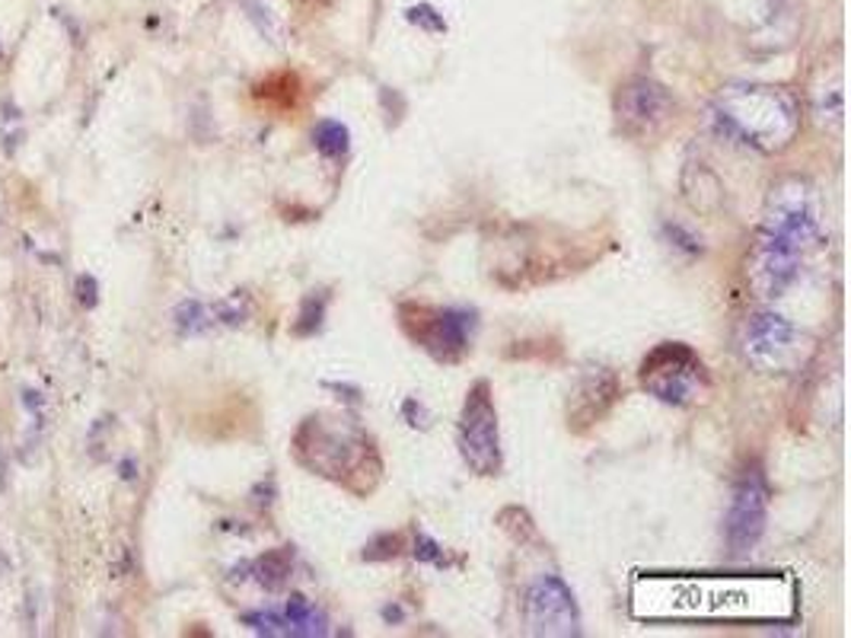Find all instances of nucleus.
<instances>
[{
	"label": "nucleus",
	"instance_id": "nucleus-1",
	"mask_svg": "<svg viewBox=\"0 0 851 638\" xmlns=\"http://www.w3.org/2000/svg\"><path fill=\"white\" fill-rule=\"evenodd\" d=\"M823 243L819 201L804 179H785L772 189L750 255V285L762 300L785 297L804 272L806 259Z\"/></svg>",
	"mask_w": 851,
	"mask_h": 638
},
{
	"label": "nucleus",
	"instance_id": "nucleus-2",
	"mask_svg": "<svg viewBox=\"0 0 851 638\" xmlns=\"http://www.w3.org/2000/svg\"><path fill=\"white\" fill-rule=\"evenodd\" d=\"M714 128L747 148L785 150L801 128V109L791 93L775 87H727L711 112Z\"/></svg>",
	"mask_w": 851,
	"mask_h": 638
},
{
	"label": "nucleus",
	"instance_id": "nucleus-3",
	"mask_svg": "<svg viewBox=\"0 0 851 638\" xmlns=\"http://www.w3.org/2000/svg\"><path fill=\"white\" fill-rule=\"evenodd\" d=\"M297 460L303 466H310L320 476H329L335 483H348V476H364L367 470L377 473L379 463L374 460L371 441L358 431H345V428H331L326 422H303V428L297 431Z\"/></svg>",
	"mask_w": 851,
	"mask_h": 638
},
{
	"label": "nucleus",
	"instance_id": "nucleus-4",
	"mask_svg": "<svg viewBox=\"0 0 851 638\" xmlns=\"http://www.w3.org/2000/svg\"><path fill=\"white\" fill-rule=\"evenodd\" d=\"M641 387L666 405H689L709 393V371L689 345L663 342L641 361Z\"/></svg>",
	"mask_w": 851,
	"mask_h": 638
},
{
	"label": "nucleus",
	"instance_id": "nucleus-5",
	"mask_svg": "<svg viewBox=\"0 0 851 638\" xmlns=\"http://www.w3.org/2000/svg\"><path fill=\"white\" fill-rule=\"evenodd\" d=\"M402 329L425 348L430 358L453 364L460 361L473 342L475 313L460 307H425L405 303L402 307Z\"/></svg>",
	"mask_w": 851,
	"mask_h": 638
},
{
	"label": "nucleus",
	"instance_id": "nucleus-6",
	"mask_svg": "<svg viewBox=\"0 0 851 638\" xmlns=\"http://www.w3.org/2000/svg\"><path fill=\"white\" fill-rule=\"evenodd\" d=\"M743 358L762 374H791L804 364V333L778 316V313H753L743 326Z\"/></svg>",
	"mask_w": 851,
	"mask_h": 638
},
{
	"label": "nucleus",
	"instance_id": "nucleus-7",
	"mask_svg": "<svg viewBox=\"0 0 851 638\" xmlns=\"http://www.w3.org/2000/svg\"><path fill=\"white\" fill-rule=\"evenodd\" d=\"M456 443H460V453H463V460L473 473H478V476H498L501 473L498 409H495L488 380H478L466 393Z\"/></svg>",
	"mask_w": 851,
	"mask_h": 638
},
{
	"label": "nucleus",
	"instance_id": "nucleus-8",
	"mask_svg": "<svg viewBox=\"0 0 851 638\" xmlns=\"http://www.w3.org/2000/svg\"><path fill=\"white\" fill-rule=\"evenodd\" d=\"M676 102L669 90L651 77H631L615 93V122L618 132L635 141H651L673 122Z\"/></svg>",
	"mask_w": 851,
	"mask_h": 638
},
{
	"label": "nucleus",
	"instance_id": "nucleus-9",
	"mask_svg": "<svg viewBox=\"0 0 851 638\" xmlns=\"http://www.w3.org/2000/svg\"><path fill=\"white\" fill-rule=\"evenodd\" d=\"M765 517H768V483L762 470L753 466L737 479L724 521V537L734 555H743L756 546L765 530Z\"/></svg>",
	"mask_w": 851,
	"mask_h": 638
},
{
	"label": "nucleus",
	"instance_id": "nucleus-10",
	"mask_svg": "<svg viewBox=\"0 0 851 638\" xmlns=\"http://www.w3.org/2000/svg\"><path fill=\"white\" fill-rule=\"evenodd\" d=\"M523 613L536 636H580L577 600L559 575H542L526 588Z\"/></svg>",
	"mask_w": 851,
	"mask_h": 638
},
{
	"label": "nucleus",
	"instance_id": "nucleus-11",
	"mask_svg": "<svg viewBox=\"0 0 851 638\" xmlns=\"http://www.w3.org/2000/svg\"><path fill=\"white\" fill-rule=\"evenodd\" d=\"M615 399H618V380H615L613 374H610L606 367L587 371V374L577 380L574 393H571L567 418L574 422L577 431H584L587 425L600 422V418L613 409Z\"/></svg>",
	"mask_w": 851,
	"mask_h": 638
},
{
	"label": "nucleus",
	"instance_id": "nucleus-12",
	"mask_svg": "<svg viewBox=\"0 0 851 638\" xmlns=\"http://www.w3.org/2000/svg\"><path fill=\"white\" fill-rule=\"evenodd\" d=\"M284 620H287V629L290 636H303V638H316V636H329V620L323 610H316L306 597L293 593L287 600V606L281 610Z\"/></svg>",
	"mask_w": 851,
	"mask_h": 638
},
{
	"label": "nucleus",
	"instance_id": "nucleus-13",
	"mask_svg": "<svg viewBox=\"0 0 851 638\" xmlns=\"http://www.w3.org/2000/svg\"><path fill=\"white\" fill-rule=\"evenodd\" d=\"M290 568H293V549L290 546H281V549H272L265 555H259L249 572H252V581L262 585L265 590H278L290 578Z\"/></svg>",
	"mask_w": 851,
	"mask_h": 638
},
{
	"label": "nucleus",
	"instance_id": "nucleus-14",
	"mask_svg": "<svg viewBox=\"0 0 851 638\" xmlns=\"http://www.w3.org/2000/svg\"><path fill=\"white\" fill-rule=\"evenodd\" d=\"M313 145L316 150L323 153V157H345L348 148H351V135H348V128L341 125V122H335V118H323L316 128H313Z\"/></svg>",
	"mask_w": 851,
	"mask_h": 638
},
{
	"label": "nucleus",
	"instance_id": "nucleus-15",
	"mask_svg": "<svg viewBox=\"0 0 851 638\" xmlns=\"http://www.w3.org/2000/svg\"><path fill=\"white\" fill-rule=\"evenodd\" d=\"M211 326H217L214 320V307L201 303V300H186L176 307V329L183 336H198V333H208Z\"/></svg>",
	"mask_w": 851,
	"mask_h": 638
},
{
	"label": "nucleus",
	"instance_id": "nucleus-16",
	"mask_svg": "<svg viewBox=\"0 0 851 638\" xmlns=\"http://www.w3.org/2000/svg\"><path fill=\"white\" fill-rule=\"evenodd\" d=\"M326 303H329V297L326 295L306 297L303 307H300V316H297V323H293V333H297V336H313V333H320L323 316H326Z\"/></svg>",
	"mask_w": 851,
	"mask_h": 638
},
{
	"label": "nucleus",
	"instance_id": "nucleus-17",
	"mask_svg": "<svg viewBox=\"0 0 851 638\" xmlns=\"http://www.w3.org/2000/svg\"><path fill=\"white\" fill-rule=\"evenodd\" d=\"M242 623L252 629V633H259V636H290V629H287V620H284L281 610H255V613H246L242 616Z\"/></svg>",
	"mask_w": 851,
	"mask_h": 638
},
{
	"label": "nucleus",
	"instance_id": "nucleus-18",
	"mask_svg": "<svg viewBox=\"0 0 851 638\" xmlns=\"http://www.w3.org/2000/svg\"><path fill=\"white\" fill-rule=\"evenodd\" d=\"M415 559H418V562H434V565H440V568L447 565V555H443V549L430 540L427 534H418V537H415Z\"/></svg>",
	"mask_w": 851,
	"mask_h": 638
},
{
	"label": "nucleus",
	"instance_id": "nucleus-19",
	"mask_svg": "<svg viewBox=\"0 0 851 638\" xmlns=\"http://www.w3.org/2000/svg\"><path fill=\"white\" fill-rule=\"evenodd\" d=\"M663 230H666V237L673 240V246H676V249H686V252H692V255H696V252H702L699 237H696L692 230H686L683 224H666Z\"/></svg>",
	"mask_w": 851,
	"mask_h": 638
},
{
	"label": "nucleus",
	"instance_id": "nucleus-20",
	"mask_svg": "<svg viewBox=\"0 0 851 638\" xmlns=\"http://www.w3.org/2000/svg\"><path fill=\"white\" fill-rule=\"evenodd\" d=\"M74 291H77V300H80L87 310H93L96 303H99V285H96V278H90V275H80Z\"/></svg>",
	"mask_w": 851,
	"mask_h": 638
},
{
	"label": "nucleus",
	"instance_id": "nucleus-21",
	"mask_svg": "<svg viewBox=\"0 0 851 638\" xmlns=\"http://www.w3.org/2000/svg\"><path fill=\"white\" fill-rule=\"evenodd\" d=\"M118 470H122V479H125V483H135V479H138V466H135V460H122Z\"/></svg>",
	"mask_w": 851,
	"mask_h": 638
},
{
	"label": "nucleus",
	"instance_id": "nucleus-22",
	"mask_svg": "<svg viewBox=\"0 0 851 638\" xmlns=\"http://www.w3.org/2000/svg\"><path fill=\"white\" fill-rule=\"evenodd\" d=\"M42 402H46V399H42V393H36V390H26V393H23V405H29L33 412H39Z\"/></svg>",
	"mask_w": 851,
	"mask_h": 638
},
{
	"label": "nucleus",
	"instance_id": "nucleus-23",
	"mask_svg": "<svg viewBox=\"0 0 851 638\" xmlns=\"http://www.w3.org/2000/svg\"><path fill=\"white\" fill-rule=\"evenodd\" d=\"M383 620H389V623L396 620V623H399V620H402V610H399V606H386V610H383Z\"/></svg>",
	"mask_w": 851,
	"mask_h": 638
},
{
	"label": "nucleus",
	"instance_id": "nucleus-24",
	"mask_svg": "<svg viewBox=\"0 0 851 638\" xmlns=\"http://www.w3.org/2000/svg\"><path fill=\"white\" fill-rule=\"evenodd\" d=\"M0 58H3V49H0Z\"/></svg>",
	"mask_w": 851,
	"mask_h": 638
}]
</instances>
